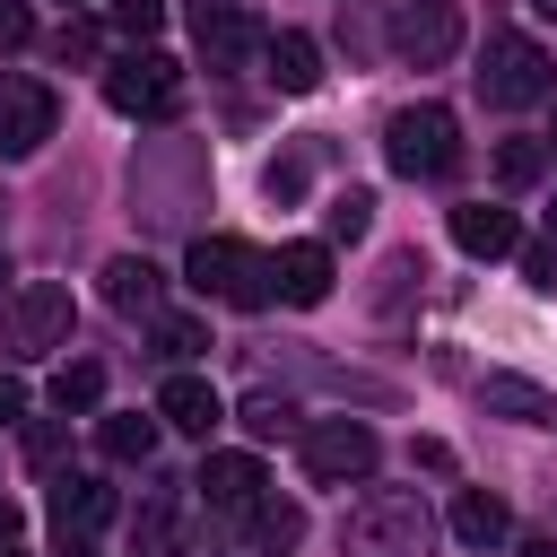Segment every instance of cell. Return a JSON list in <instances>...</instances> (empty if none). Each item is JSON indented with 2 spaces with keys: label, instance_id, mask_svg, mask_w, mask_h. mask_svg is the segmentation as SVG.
Wrapping results in <instances>:
<instances>
[{
  "label": "cell",
  "instance_id": "6da1fadb",
  "mask_svg": "<svg viewBox=\"0 0 557 557\" xmlns=\"http://www.w3.org/2000/svg\"><path fill=\"white\" fill-rule=\"evenodd\" d=\"M426 548H435V513L409 487H383L339 522V557H426Z\"/></svg>",
  "mask_w": 557,
  "mask_h": 557
},
{
  "label": "cell",
  "instance_id": "7a4b0ae2",
  "mask_svg": "<svg viewBox=\"0 0 557 557\" xmlns=\"http://www.w3.org/2000/svg\"><path fill=\"white\" fill-rule=\"evenodd\" d=\"M70 322H78L70 287H61V278H26V287L0 305V366H35V357L70 348Z\"/></svg>",
  "mask_w": 557,
  "mask_h": 557
},
{
  "label": "cell",
  "instance_id": "3957f363",
  "mask_svg": "<svg viewBox=\"0 0 557 557\" xmlns=\"http://www.w3.org/2000/svg\"><path fill=\"white\" fill-rule=\"evenodd\" d=\"M183 278L200 287V296H218V305H270V252H252L244 235H200L191 244V261H183Z\"/></svg>",
  "mask_w": 557,
  "mask_h": 557
},
{
  "label": "cell",
  "instance_id": "277c9868",
  "mask_svg": "<svg viewBox=\"0 0 557 557\" xmlns=\"http://www.w3.org/2000/svg\"><path fill=\"white\" fill-rule=\"evenodd\" d=\"M383 157H392V174H453L461 165V122L444 104H409V113L383 122Z\"/></svg>",
  "mask_w": 557,
  "mask_h": 557
},
{
  "label": "cell",
  "instance_id": "5b68a950",
  "mask_svg": "<svg viewBox=\"0 0 557 557\" xmlns=\"http://www.w3.org/2000/svg\"><path fill=\"white\" fill-rule=\"evenodd\" d=\"M374 470V426L366 418H322V426H305V479L313 487H348V479H366Z\"/></svg>",
  "mask_w": 557,
  "mask_h": 557
},
{
  "label": "cell",
  "instance_id": "8992f818",
  "mask_svg": "<svg viewBox=\"0 0 557 557\" xmlns=\"http://www.w3.org/2000/svg\"><path fill=\"white\" fill-rule=\"evenodd\" d=\"M392 52L418 70H444L461 52V0H400L392 9Z\"/></svg>",
  "mask_w": 557,
  "mask_h": 557
},
{
  "label": "cell",
  "instance_id": "52a82bcc",
  "mask_svg": "<svg viewBox=\"0 0 557 557\" xmlns=\"http://www.w3.org/2000/svg\"><path fill=\"white\" fill-rule=\"evenodd\" d=\"M479 87H487V104H540L548 87H557V70H548V52L540 44H522V35H496L487 44V70H479Z\"/></svg>",
  "mask_w": 557,
  "mask_h": 557
},
{
  "label": "cell",
  "instance_id": "ba28073f",
  "mask_svg": "<svg viewBox=\"0 0 557 557\" xmlns=\"http://www.w3.org/2000/svg\"><path fill=\"white\" fill-rule=\"evenodd\" d=\"M61 131V96L44 78H0V157H35Z\"/></svg>",
  "mask_w": 557,
  "mask_h": 557
},
{
  "label": "cell",
  "instance_id": "9c48e42d",
  "mask_svg": "<svg viewBox=\"0 0 557 557\" xmlns=\"http://www.w3.org/2000/svg\"><path fill=\"white\" fill-rule=\"evenodd\" d=\"M191 44H200V61H209V70H244L270 35L244 17V0H191Z\"/></svg>",
  "mask_w": 557,
  "mask_h": 557
},
{
  "label": "cell",
  "instance_id": "30bf717a",
  "mask_svg": "<svg viewBox=\"0 0 557 557\" xmlns=\"http://www.w3.org/2000/svg\"><path fill=\"white\" fill-rule=\"evenodd\" d=\"M174 87H183V78H174V61H165V52H148V44H139V52H122V61L104 70V104H113V113H165V104H174Z\"/></svg>",
  "mask_w": 557,
  "mask_h": 557
},
{
  "label": "cell",
  "instance_id": "8fae6325",
  "mask_svg": "<svg viewBox=\"0 0 557 557\" xmlns=\"http://www.w3.org/2000/svg\"><path fill=\"white\" fill-rule=\"evenodd\" d=\"M113 522V487L104 479H52V531H61V557H87V540Z\"/></svg>",
  "mask_w": 557,
  "mask_h": 557
},
{
  "label": "cell",
  "instance_id": "7c38bea8",
  "mask_svg": "<svg viewBox=\"0 0 557 557\" xmlns=\"http://www.w3.org/2000/svg\"><path fill=\"white\" fill-rule=\"evenodd\" d=\"M191 487H200V496H209L218 513H235V522H252V505H261V487H270V479H261V461H252V453H209Z\"/></svg>",
  "mask_w": 557,
  "mask_h": 557
},
{
  "label": "cell",
  "instance_id": "4fadbf2b",
  "mask_svg": "<svg viewBox=\"0 0 557 557\" xmlns=\"http://www.w3.org/2000/svg\"><path fill=\"white\" fill-rule=\"evenodd\" d=\"M270 296H278V305H322V296H331V244H278Z\"/></svg>",
  "mask_w": 557,
  "mask_h": 557
},
{
  "label": "cell",
  "instance_id": "5bb4252c",
  "mask_svg": "<svg viewBox=\"0 0 557 557\" xmlns=\"http://www.w3.org/2000/svg\"><path fill=\"white\" fill-rule=\"evenodd\" d=\"M453 244H461L470 261H505V252L522 244V226H513V209H496V200H461V209H453Z\"/></svg>",
  "mask_w": 557,
  "mask_h": 557
},
{
  "label": "cell",
  "instance_id": "9a60e30c",
  "mask_svg": "<svg viewBox=\"0 0 557 557\" xmlns=\"http://www.w3.org/2000/svg\"><path fill=\"white\" fill-rule=\"evenodd\" d=\"M261 61H270V87H278V96H313V87H322V44L296 35V26H278V35L261 44Z\"/></svg>",
  "mask_w": 557,
  "mask_h": 557
},
{
  "label": "cell",
  "instance_id": "2e32d148",
  "mask_svg": "<svg viewBox=\"0 0 557 557\" xmlns=\"http://www.w3.org/2000/svg\"><path fill=\"white\" fill-rule=\"evenodd\" d=\"M157 418H165L174 435H209V426L226 418V400H218L200 374H165V392H157Z\"/></svg>",
  "mask_w": 557,
  "mask_h": 557
},
{
  "label": "cell",
  "instance_id": "e0dca14e",
  "mask_svg": "<svg viewBox=\"0 0 557 557\" xmlns=\"http://www.w3.org/2000/svg\"><path fill=\"white\" fill-rule=\"evenodd\" d=\"M505 531H513L505 496H487V487H461V496H453V540H461V548H496Z\"/></svg>",
  "mask_w": 557,
  "mask_h": 557
},
{
  "label": "cell",
  "instance_id": "ac0fdd59",
  "mask_svg": "<svg viewBox=\"0 0 557 557\" xmlns=\"http://www.w3.org/2000/svg\"><path fill=\"white\" fill-rule=\"evenodd\" d=\"M479 400L505 409V418H522V426H557V392H540V383H522V374H487Z\"/></svg>",
  "mask_w": 557,
  "mask_h": 557
},
{
  "label": "cell",
  "instance_id": "d6986e66",
  "mask_svg": "<svg viewBox=\"0 0 557 557\" xmlns=\"http://www.w3.org/2000/svg\"><path fill=\"white\" fill-rule=\"evenodd\" d=\"M157 287H165V278H157V261H139V252L104 261V296H113L122 313H148V305H157Z\"/></svg>",
  "mask_w": 557,
  "mask_h": 557
},
{
  "label": "cell",
  "instance_id": "ffe728a7",
  "mask_svg": "<svg viewBox=\"0 0 557 557\" xmlns=\"http://www.w3.org/2000/svg\"><path fill=\"white\" fill-rule=\"evenodd\" d=\"M157 426H165V418H139V409H131V418H104L96 444H104V461H148V453H157Z\"/></svg>",
  "mask_w": 557,
  "mask_h": 557
},
{
  "label": "cell",
  "instance_id": "44dd1931",
  "mask_svg": "<svg viewBox=\"0 0 557 557\" xmlns=\"http://www.w3.org/2000/svg\"><path fill=\"white\" fill-rule=\"evenodd\" d=\"M540 174H548V148H540V139H505V148H496V183H505V191H531Z\"/></svg>",
  "mask_w": 557,
  "mask_h": 557
},
{
  "label": "cell",
  "instance_id": "7402d4cb",
  "mask_svg": "<svg viewBox=\"0 0 557 557\" xmlns=\"http://www.w3.org/2000/svg\"><path fill=\"white\" fill-rule=\"evenodd\" d=\"M52 400H61V418H70V409H96V400H104V366H96V357L61 366V374H52Z\"/></svg>",
  "mask_w": 557,
  "mask_h": 557
},
{
  "label": "cell",
  "instance_id": "603a6c76",
  "mask_svg": "<svg viewBox=\"0 0 557 557\" xmlns=\"http://www.w3.org/2000/svg\"><path fill=\"white\" fill-rule=\"evenodd\" d=\"M374 226V191H331V209H322V235H339V244H357Z\"/></svg>",
  "mask_w": 557,
  "mask_h": 557
},
{
  "label": "cell",
  "instance_id": "cb8c5ba5",
  "mask_svg": "<svg viewBox=\"0 0 557 557\" xmlns=\"http://www.w3.org/2000/svg\"><path fill=\"white\" fill-rule=\"evenodd\" d=\"M244 426L270 444V435H287V426H296V400H287V392H252V400H244Z\"/></svg>",
  "mask_w": 557,
  "mask_h": 557
},
{
  "label": "cell",
  "instance_id": "d4e9b609",
  "mask_svg": "<svg viewBox=\"0 0 557 557\" xmlns=\"http://www.w3.org/2000/svg\"><path fill=\"white\" fill-rule=\"evenodd\" d=\"M104 17H113L131 44H148V35L165 26V0H104Z\"/></svg>",
  "mask_w": 557,
  "mask_h": 557
},
{
  "label": "cell",
  "instance_id": "484cf974",
  "mask_svg": "<svg viewBox=\"0 0 557 557\" xmlns=\"http://www.w3.org/2000/svg\"><path fill=\"white\" fill-rule=\"evenodd\" d=\"M252 531H261L270 548H287V540L305 531V513H296V505H278V496H261V505H252Z\"/></svg>",
  "mask_w": 557,
  "mask_h": 557
},
{
  "label": "cell",
  "instance_id": "4316f807",
  "mask_svg": "<svg viewBox=\"0 0 557 557\" xmlns=\"http://www.w3.org/2000/svg\"><path fill=\"white\" fill-rule=\"evenodd\" d=\"M157 348H165V357H191V348H209V331H200L191 313H165V322H157Z\"/></svg>",
  "mask_w": 557,
  "mask_h": 557
},
{
  "label": "cell",
  "instance_id": "83f0119b",
  "mask_svg": "<svg viewBox=\"0 0 557 557\" xmlns=\"http://www.w3.org/2000/svg\"><path fill=\"white\" fill-rule=\"evenodd\" d=\"M61 444H70V435H61V418H35V426H26V461H35V470H52V461H61Z\"/></svg>",
  "mask_w": 557,
  "mask_h": 557
},
{
  "label": "cell",
  "instance_id": "f1b7e54d",
  "mask_svg": "<svg viewBox=\"0 0 557 557\" xmlns=\"http://www.w3.org/2000/svg\"><path fill=\"white\" fill-rule=\"evenodd\" d=\"M52 61H61V70H70V61H96V26H78V17H70V26L52 35Z\"/></svg>",
  "mask_w": 557,
  "mask_h": 557
},
{
  "label": "cell",
  "instance_id": "f546056e",
  "mask_svg": "<svg viewBox=\"0 0 557 557\" xmlns=\"http://www.w3.org/2000/svg\"><path fill=\"white\" fill-rule=\"evenodd\" d=\"M513 261H522L531 287H557V252H548V244H513Z\"/></svg>",
  "mask_w": 557,
  "mask_h": 557
},
{
  "label": "cell",
  "instance_id": "4dcf8cb0",
  "mask_svg": "<svg viewBox=\"0 0 557 557\" xmlns=\"http://www.w3.org/2000/svg\"><path fill=\"white\" fill-rule=\"evenodd\" d=\"M35 35V17H26V0H0V52H17Z\"/></svg>",
  "mask_w": 557,
  "mask_h": 557
},
{
  "label": "cell",
  "instance_id": "1f68e13d",
  "mask_svg": "<svg viewBox=\"0 0 557 557\" xmlns=\"http://www.w3.org/2000/svg\"><path fill=\"white\" fill-rule=\"evenodd\" d=\"M17 418H26V383H17V374H0V426H17Z\"/></svg>",
  "mask_w": 557,
  "mask_h": 557
},
{
  "label": "cell",
  "instance_id": "d6a6232c",
  "mask_svg": "<svg viewBox=\"0 0 557 557\" xmlns=\"http://www.w3.org/2000/svg\"><path fill=\"white\" fill-rule=\"evenodd\" d=\"M17 531H26V513H17V505H9V496H0V548H9V540H17Z\"/></svg>",
  "mask_w": 557,
  "mask_h": 557
},
{
  "label": "cell",
  "instance_id": "836d02e7",
  "mask_svg": "<svg viewBox=\"0 0 557 557\" xmlns=\"http://www.w3.org/2000/svg\"><path fill=\"white\" fill-rule=\"evenodd\" d=\"M522 557H557V540H522Z\"/></svg>",
  "mask_w": 557,
  "mask_h": 557
},
{
  "label": "cell",
  "instance_id": "e575fe53",
  "mask_svg": "<svg viewBox=\"0 0 557 557\" xmlns=\"http://www.w3.org/2000/svg\"><path fill=\"white\" fill-rule=\"evenodd\" d=\"M531 9H540V17H548V26H557V0H531Z\"/></svg>",
  "mask_w": 557,
  "mask_h": 557
},
{
  "label": "cell",
  "instance_id": "d590c367",
  "mask_svg": "<svg viewBox=\"0 0 557 557\" xmlns=\"http://www.w3.org/2000/svg\"><path fill=\"white\" fill-rule=\"evenodd\" d=\"M548 226H557V209H548Z\"/></svg>",
  "mask_w": 557,
  "mask_h": 557
},
{
  "label": "cell",
  "instance_id": "8d00e7d4",
  "mask_svg": "<svg viewBox=\"0 0 557 557\" xmlns=\"http://www.w3.org/2000/svg\"><path fill=\"white\" fill-rule=\"evenodd\" d=\"M0 557H17V548H0Z\"/></svg>",
  "mask_w": 557,
  "mask_h": 557
},
{
  "label": "cell",
  "instance_id": "74e56055",
  "mask_svg": "<svg viewBox=\"0 0 557 557\" xmlns=\"http://www.w3.org/2000/svg\"><path fill=\"white\" fill-rule=\"evenodd\" d=\"M548 139H557V131H548Z\"/></svg>",
  "mask_w": 557,
  "mask_h": 557
}]
</instances>
